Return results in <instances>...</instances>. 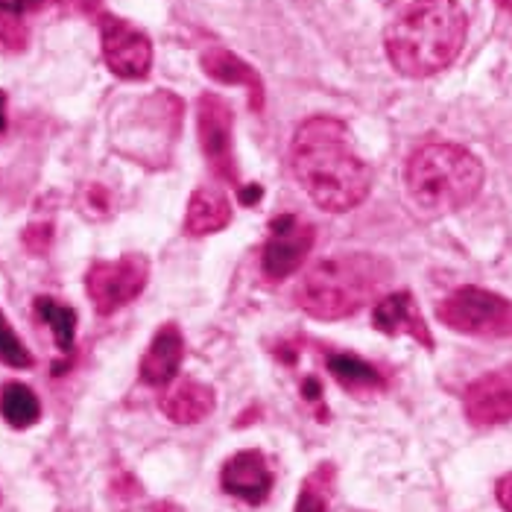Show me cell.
Masks as SVG:
<instances>
[{
	"instance_id": "4fadbf2b",
	"label": "cell",
	"mask_w": 512,
	"mask_h": 512,
	"mask_svg": "<svg viewBox=\"0 0 512 512\" xmlns=\"http://www.w3.org/2000/svg\"><path fill=\"white\" fill-rule=\"evenodd\" d=\"M185 357V337L176 322L161 325L150 343V349L141 357V381L150 387H167L176 381L179 366Z\"/></svg>"
},
{
	"instance_id": "5bb4252c",
	"label": "cell",
	"mask_w": 512,
	"mask_h": 512,
	"mask_svg": "<svg viewBox=\"0 0 512 512\" xmlns=\"http://www.w3.org/2000/svg\"><path fill=\"white\" fill-rule=\"evenodd\" d=\"M202 71L214 82H223V85H240L249 91V106L252 112H261L264 109V82L261 74L246 65L240 56H235L232 50L226 47H211L202 53Z\"/></svg>"
},
{
	"instance_id": "44dd1931",
	"label": "cell",
	"mask_w": 512,
	"mask_h": 512,
	"mask_svg": "<svg viewBox=\"0 0 512 512\" xmlns=\"http://www.w3.org/2000/svg\"><path fill=\"white\" fill-rule=\"evenodd\" d=\"M0 360L12 369H30L33 366V355L30 349L21 343V337L15 334V328L9 325V319L0 311Z\"/></svg>"
},
{
	"instance_id": "5b68a950",
	"label": "cell",
	"mask_w": 512,
	"mask_h": 512,
	"mask_svg": "<svg viewBox=\"0 0 512 512\" xmlns=\"http://www.w3.org/2000/svg\"><path fill=\"white\" fill-rule=\"evenodd\" d=\"M436 316L442 325L466 337H480V340L512 337V302L483 287L454 290L445 302H439Z\"/></svg>"
},
{
	"instance_id": "9c48e42d",
	"label": "cell",
	"mask_w": 512,
	"mask_h": 512,
	"mask_svg": "<svg viewBox=\"0 0 512 512\" xmlns=\"http://www.w3.org/2000/svg\"><path fill=\"white\" fill-rule=\"evenodd\" d=\"M314 249V226L299 220L296 214H284L278 217L270 229V240L264 246V273L270 278H287L293 276L305 258Z\"/></svg>"
},
{
	"instance_id": "603a6c76",
	"label": "cell",
	"mask_w": 512,
	"mask_h": 512,
	"mask_svg": "<svg viewBox=\"0 0 512 512\" xmlns=\"http://www.w3.org/2000/svg\"><path fill=\"white\" fill-rule=\"evenodd\" d=\"M302 395H305L308 401H319V384H316V378H308V381L302 384Z\"/></svg>"
},
{
	"instance_id": "ac0fdd59",
	"label": "cell",
	"mask_w": 512,
	"mask_h": 512,
	"mask_svg": "<svg viewBox=\"0 0 512 512\" xmlns=\"http://www.w3.org/2000/svg\"><path fill=\"white\" fill-rule=\"evenodd\" d=\"M36 316L53 331V340L59 346V352H71L74 349V337H77V311L53 296H39L33 302Z\"/></svg>"
},
{
	"instance_id": "7c38bea8",
	"label": "cell",
	"mask_w": 512,
	"mask_h": 512,
	"mask_svg": "<svg viewBox=\"0 0 512 512\" xmlns=\"http://www.w3.org/2000/svg\"><path fill=\"white\" fill-rule=\"evenodd\" d=\"M372 325H375L381 334H387V337L407 334V337H413L419 346L434 349V337H431V331H428V322H425V316L419 311L416 299H413L407 290H398V293L384 296V299L375 305V311H372Z\"/></svg>"
},
{
	"instance_id": "8992f818",
	"label": "cell",
	"mask_w": 512,
	"mask_h": 512,
	"mask_svg": "<svg viewBox=\"0 0 512 512\" xmlns=\"http://www.w3.org/2000/svg\"><path fill=\"white\" fill-rule=\"evenodd\" d=\"M147 276L150 264L141 255H126L120 261H97L85 276V290L97 314L109 316L144 293Z\"/></svg>"
},
{
	"instance_id": "ba28073f",
	"label": "cell",
	"mask_w": 512,
	"mask_h": 512,
	"mask_svg": "<svg viewBox=\"0 0 512 512\" xmlns=\"http://www.w3.org/2000/svg\"><path fill=\"white\" fill-rule=\"evenodd\" d=\"M103 59L109 71L120 79H144L153 68V44L147 33L132 27L129 21L106 15L100 21Z\"/></svg>"
},
{
	"instance_id": "484cf974",
	"label": "cell",
	"mask_w": 512,
	"mask_h": 512,
	"mask_svg": "<svg viewBox=\"0 0 512 512\" xmlns=\"http://www.w3.org/2000/svg\"><path fill=\"white\" fill-rule=\"evenodd\" d=\"M156 512H185V510H182V507H176V504H170V501H167V504H158Z\"/></svg>"
},
{
	"instance_id": "2e32d148",
	"label": "cell",
	"mask_w": 512,
	"mask_h": 512,
	"mask_svg": "<svg viewBox=\"0 0 512 512\" xmlns=\"http://www.w3.org/2000/svg\"><path fill=\"white\" fill-rule=\"evenodd\" d=\"M232 223V205L214 188H197L188 202L185 214V232L191 237H205L223 232Z\"/></svg>"
},
{
	"instance_id": "52a82bcc",
	"label": "cell",
	"mask_w": 512,
	"mask_h": 512,
	"mask_svg": "<svg viewBox=\"0 0 512 512\" xmlns=\"http://www.w3.org/2000/svg\"><path fill=\"white\" fill-rule=\"evenodd\" d=\"M197 132L202 156L208 167L237 185V161L235 147H232V109L223 97L217 94H202L197 106Z\"/></svg>"
},
{
	"instance_id": "d6986e66",
	"label": "cell",
	"mask_w": 512,
	"mask_h": 512,
	"mask_svg": "<svg viewBox=\"0 0 512 512\" xmlns=\"http://www.w3.org/2000/svg\"><path fill=\"white\" fill-rule=\"evenodd\" d=\"M328 372L346 390H375V387H381L378 369L355 355H331L328 357Z\"/></svg>"
},
{
	"instance_id": "e0dca14e",
	"label": "cell",
	"mask_w": 512,
	"mask_h": 512,
	"mask_svg": "<svg viewBox=\"0 0 512 512\" xmlns=\"http://www.w3.org/2000/svg\"><path fill=\"white\" fill-rule=\"evenodd\" d=\"M0 416L15 428H33L41 419V401L27 384H6L0 393Z\"/></svg>"
},
{
	"instance_id": "d4e9b609",
	"label": "cell",
	"mask_w": 512,
	"mask_h": 512,
	"mask_svg": "<svg viewBox=\"0 0 512 512\" xmlns=\"http://www.w3.org/2000/svg\"><path fill=\"white\" fill-rule=\"evenodd\" d=\"M0 132H6V91H0Z\"/></svg>"
},
{
	"instance_id": "277c9868",
	"label": "cell",
	"mask_w": 512,
	"mask_h": 512,
	"mask_svg": "<svg viewBox=\"0 0 512 512\" xmlns=\"http://www.w3.org/2000/svg\"><path fill=\"white\" fill-rule=\"evenodd\" d=\"M404 182L422 211L442 217L472 205L483 188V164L460 144L436 141L410 156Z\"/></svg>"
},
{
	"instance_id": "3957f363",
	"label": "cell",
	"mask_w": 512,
	"mask_h": 512,
	"mask_svg": "<svg viewBox=\"0 0 512 512\" xmlns=\"http://www.w3.org/2000/svg\"><path fill=\"white\" fill-rule=\"evenodd\" d=\"M390 281V267L363 252L328 255L316 261L302 278L296 299L299 308L322 322H337L363 311Z\"/></svg>"
},
{
	"instance_id": "7402d4cb",
	"label": "cell",
	"mask_w": 512,
	"mask_h": 512,
	"mask_svg": "<svg viewBox=\"0 0 512 512\" xmlns=\"http://www.w3.org/2000/svg\"><path fill=\"white\" fill-rule=\"evenodd\" d=\"M495 495H498V504H501V510L512 512V472L504 474V477L498 480V486H495Z\"/></svg>"
},
{
	"instance_id": "7a4b0ae2",
	"label": "cell",
	"mask_w": 512,
	"mask_h": 512,
	"mask_svg": "<svg viewBox=\"0 0 512 512\" xmlns=\"http://www.w3.org/2000/svg\"><path fill=\"white\" fill-rule=\"evenodd\" d=\"M469 18L457 0H416L387 30V56L401 77L425 79L445 71L463 50Z\"/></svg>"
},
{
	"instance_id": "30bf717a",
	"label": "cell",
	"mask_w": 512,
	"mask_h": 512,
	"mask_svg": "<svg viewBox=\"0 0 512 512\" xmlns=\"http://www.w3.org/2000/svg\"><path fill=\"white\" fill-rule=\"evenodd\" d=\"M463 410L474 428L512 422V366H501L472 381L463 395Z\"/></svg>"
},
{
	"instance_id": "ffe728a7",
	"label": "cell",
	"mask_w": 512,
	"mask_h": 512,
	"mask_svg": "<svg viewBox=\"0 0 512 512\" xmlns=\"http://www.w3.org/2000/svg\"><path fill=\"white\" fill-rule=\"evenodd\" d=\"M334 492V466L319 463L314 472L305 477L299 498H296V512H328Z\"/></svg>"
},
{
	"instance_id": "6da1fadb",
	"label": "cell",
	"mask_w": 512,
	"mask_h": 512,
	"mask_svg": "<svg viewBox=\"0 0 512 512\" xmlns=\"http://www.w3.org/2000/svg\"><path fill=\"white\" fill-rule=\"evenodd\" d=\"M290 164H293L296 182L322 211L343 214L369 197L372 170L357 156L343 120H305L296 129Z\"/></svg>"
},
{
	"instance_id": "9a60e30c",
	"label": "cell",
	"mask_w": 512,
	"mask_h": 512,
	"mask_svg": "<svg viewBox=\"0 0 512 512\" xmlns=\"http://www.w3.org/2000/svg\"><path fill=\"white\" fill-rule=\"evenodd\" d=\"M214 404H217V395L211 387L199 381H182L179 387H173L161 398V413L176 425H197L211 416Z\"/></svg>"
},
{
	"instance_id": "8fae6325",
	"label": "cell",
	"mask_w": 512,
	"mask_h": 512,
	"mask_svg": "<svg viewBox=\"0 0 512 512\" xmlns=\"http://www.w3.org/2000/svg\"><path fill=\"white\" fill-rule=\"evenodd\" d=\"M220 483L229 495L246 504H264L273 492V472L261 451H240L223 466Z\"/></svg>"
},
{
	"instance_id": "cb8c5ba5",
	"label": "cell",
	"mask_w": 512,
	"mask_h": 512,
	"mask_svg": "<svg viewBox=\"0 0 512 512\" xmlns=\"http://www.w3.org/2000/svg\"><path fill=\"white\" fill-rule=\"evenodd\" d=\"M261 194H264V191H261L258 185H252V188H246V191H240V199H243V202L249 205V202H255V199H261Z\"/></svg>"
},
{
	"instance_id": "4316f807",
	"label": "cell",
	"mask_w": 512,
	"mask_h": 512,
	"mask_svg": "<svg viewBox=\"0 0 512 512\" xmlns=\"http://www.w3.org/2000/svg\"><path fill=\"white\" fill-rule=\"evenodd\" d=\"M498 3H501L504 9H510V12H512V0H498Z\"/></svg>"
}]
</instances>
